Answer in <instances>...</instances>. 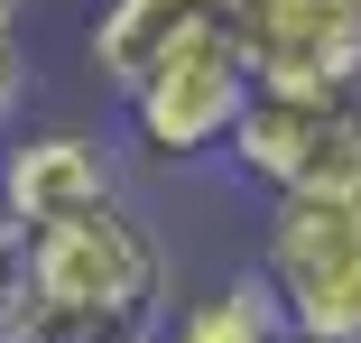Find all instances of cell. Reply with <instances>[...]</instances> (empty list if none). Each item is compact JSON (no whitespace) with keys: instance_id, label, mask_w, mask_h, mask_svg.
<instances>
[{"instance_id":"5bb4252c","label":"cell","mask_w":361,"mask_h":343,"mask_svg":"<svg viewBox=\"0 0 361 343\" xmlns=\"http://www.w3.org/2000/svg\"><path fill=\"white\" fill-rule=\"evenodd\" d=\"M297 343H306V334H297Z\"/></svg>"},{"instance_id":"5b68a950","label":"cell","mask_w":361,"mask_h":343,"mask_svg":"<svg viewBox=\"0 0 361 343\" xmlns=\"http://www.w3.org/2000/svg\"><path fill=\"white\" fill-rule=\"evenodd\" d=\"M121 204V158L102 130L84 121H47V130H10L0 140V223L10 232H56Z\"/></svg>"},{"instance_id":"7a4b0ae2","label":"cell","mask_w":361,"mask_h":343,"mask_svg":"<svg viewBox=\"0 0 361 343\" xmlns=\"http://www.w3.org/2000/svg\"><path fill=\"white\" fill-rule=\"evenodd\" d=\"M223 167L259 204H297V195H361V84L324 93H250Z\"/></svg>"},{"instance_id":"3957f363","label":"cell","mask_w":361,"mask_h":343,"mask_svg":"<svg viewBox=\"0 0 361 343\" xmlns=\"http://www.w3.org/2000/svg\"><path fill=\"white\" fill-rule=\"evenodd\" d=\"M250 269L278 288L306 343H361V195H297L259 204Z\"/></svg>"},{"instance_id":"ba28073f","label":"cell","mask_w":361,"mask_h":343,"mask_svg":"<svg viewBox=\"0 0 361 343\" xmlns=\"http://www.w3.org/2000/svg\"><path fill=\"white\" fill-rule=\"evenodd\" d=\"M158 334H167V343H297V325H287L278 288L259 279L250 260L232 269V279H213V288L176 297V315H167Z\"/></svg>"},{"instance_id":"8fae6325","label":"cell","mask_w":361,"mask_h":343,"mask_svg":"<svg viewBox=\"0 0 361 343\" xmlns=\"http://www.w3.org/2000/svg\"><path fill=\"white\" fill-rule=\"evenodd\" d=\"M56 343H139V334H56Z\"/></svg>"},{"instance_id":"4fadbf2b","label":"cell","mask_w":361,"mask_h":343,"mask_svg":"<svg viewBox=\"0 0 361 343\" xmlns=\"http://www.w3.org/2000/svg\"><path fill=\"white\" fill-rule=\"evenodd\" d=\"M0 232H10V223H0Z\"/></svg>"},{"instance_id":"52a82bcc","label":"cell","mask_w":361,"mask_h":343,"mask_svg":"<svg viewBox=\"0 0 361 343\" xmlns=\"http://www.w3.org/2000/svg\"><path fill=\"white\" fill-rule=\"evenodd\" d=\"M223 28H241V0H102L84 28V56H93L102 93L130 102L167 56H185L195 37H223Z\"/></svg>"},{"instance_id":"8992f818","label":"cell","mask_w":361,"mask_h":343,"mask_svg":"<svg viewBox=\"0 0 361 343\" xmlns=\"http://www.w3.org/2000/svg\"><path fill=\"white\" fill-rule=\"evenodd\" d=\"M241 56L259 93L361 84V0H241Z\"/></svg>"},{"instance_id":"9c48e42d","label":"cell","mask_w":361,"mask_h":343,"mask_svg":"<svg viewBox=\"0 0 361 343\" xmlns=\"http://www.w3.org/2000/svg\"><path fill=\"white\" fill-rule=\"evenodd\" d=\"M0 343H47V288L19 232H0Z\"/></svg>"},{"instance_id":"7c38bea8","label":"cell","mask_w":361,"mask_h":343,"mask_svg":"<svg viewBox=\"0 0 361 343\" xmlns=\"http://www.w3.org/2000/svg\"><path fill=\"white\" fill-rule=\"evenodd\" d=\"M19 10H28V0H0V28H19Z\"/></svg>"},{"instance_id":"6da1fadb","label":"cell","mask_w":361,"mask_h":343,"mask_svg":"<svg viewBox=\"0 0 361 343\" xmlns=\"http://www.w3.org/2000/svg\"><path fill=\"white\" fill-rule=\"evenodd\" d=\"M28 241V269L47 288V343L56 334H158L176 315V269H167V241L111 204V214H84V223H56V232H19Z\"/></svg>"},{"instance_id":"30bf717a","label":"cell","mask_w":361,"mask_h":343,"mask_svg":"<svg viewBox=\"0 0 361 343\" xmlns=\"http://www.w3.org/2000/svg\"><path fill=\"white\" fill-rule=\"evenodd\" d=\"M28 37L19 28H0V140H10V121H19V102H28Z\"/></svg>"},{"instance_id":"277c9868","label":"cell","mask_w":361,"mask_h":343,"mask_svg":"<svg viewBox=\"0 0 361 343\" xmlns=\"http://www.w3.org/2000/svg\"><path fill=\"white\" fill-rule=\"evenodd\" d=\"M250 93H259V84H250L241 28H223V37H195L185 56H167L158 75L121 102V121H130V140L149 149L158 167H195V158H223V149H232Z\"/></svg>"}]
</instances>
